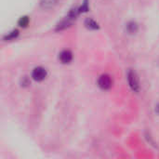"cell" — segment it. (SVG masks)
<instances>
[{
    "label": "cell",
    "mask_w": 159,
    "mask_h": 159,
    "mask_svg": "<svg viewBox=\"0 0 159 159\" xmlns=\"http://www.w3.org/2000/svg\"><path fill=\"white\" fill-rule=\"evenodd\" d=\"M98 83H99V87L102 88V89H108L112 87V79L108 75H102L99 78Z\"/></svg>",
    "instance_id": "1"
},
{
    "label": "cell",
    "mask_w": 159,
    "mask_h": 159,
    "mask_svg": "<svg viewBox=\"0 0 159 159\" xmlns=\"http://www.w3.org/2000/svg\"><path fill=\"white\" fill-rule=\"evenodd\" d=\"M46 75H47V72L42 67L34 68V71H33V74H32V76H33V78L35 81H42V80H44Z\"/></svg>",
    "instance_id": "2"
},
{
    "label": "cell",
    "mask_w": 159,
    "mask_h": 159,
    "mask_svg": "<svg viewBox=\"0 0 159 159\" xmlns=\"http://www.w3.org/2000/svg\"><path fill=\"white\" fill-rule=\"evenodd\" d=\"M128 79H129V83L131 87V89L135 91H137L139 89V80L138 77L136 75V74L132 71L129 72L128 74Z\"/></svg>",
    "instance_id": "3"
},
{
    "label": "cell",
    "mask_w": 159,
    "mask_h": 159,
    "mask_svg": "<svg viewBox=\"0 0 159 159\" xmlns=\"http://www.w3.org/2000/svg\"><path fill=\"white\" fill-rule=\"evenodd\" d=\"M72 53L69 50H63L60 54V60L62 63H69L72 61Z\"/></svg>",
    "instance_id": "4"
},
{
    "label": "cell",
    "mask_w": 159,
    "mask_h": 159,
    "mask_svg": "<svg viewBox=\"0 0 159 159\" xmlns=\"http://www.w3.org/2000/svg\"><path fill=\"white\" fill-rule=\"evenodd\" d=\"M127 29H128V31H129L130 34H134V33H136L137 30H138V25H137L136 22L131 21V22H129V23L128 24Z\"/></svg>",
    "instance_id": "5"
},
{
    "label": "cell",
    "mask_w": 159,
    "mask_h": 159,
    "mask_svg": "<svg viewBox=\"0 0 159 159\" xmlns=\"http://www.w3.org/2000/svg\"><path fill=\"white\" fill-rule=\"evenodd\" d=\"M86 25L89 29H97L98 28V24L93 20H91V19H88L86 20Z\"/></svg>",
    "instance_id": "6"
},
{
    "label": "cell",
    "mask_w": 159,
    "mask_h": 159,
    "mask_svg": "<svg viewBox=\"0 0 159 159\" xmlns=\"http://www.w3.org/2000/svg\"><path fill=\"white\" fill-rule=\"evenodd\" d=\"M56 0H42V5L46 7H50L55 4Z\"/></svg>",
    "instance_id": "7"
},
{
    "label": "cell",
    "mask_w": 159,
    "mask_h": 159,
    "mask_svg": "<svg viewBox=\"0 0 159 159\" xmlns=\"http://www.w3.org/2000/svg\"><path fill=\"white\" fill-rule=\"evenodd\" d=\"M19 23H20V26L25 27V26H27V25H28V23H29V19H28L27 17H22V18L20 20Z\"/></svg>",
    "instance_id": "8"
},
{
    "label": "cell",
    "mask_w": 159,
    "mask_h": 159,
    "mask_svg": "<svg viewBox=\"0 0 159 159\" xmlns=\"http://www.w3.org/2000/svg\"><path fill=\"white\" fill-rule=\"evenodd\" d=\"M18 35V31H13V32H11L10 34H9V35L8 36H7V39H12V38H15L16 36Z\"/></svg>",
    "instance_id": "9"
},
{
    "label": "cell",
    "mask_w": 159,
    "mask_h": 159,
    "mask_svg": "<svg viewBox=\"0 0 159 159\" xmlns=\"http://www.w3.org/2000/svg\"><path fill=\"white\" fill-rule=\"evenodd\" d=\"M157 112L159 114V104L157 105Z\"/></svg>",
    "instance_id": "10"
}]
</instances>
